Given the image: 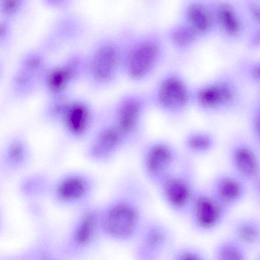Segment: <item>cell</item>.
I'll return each mask as SVG.
<instances>
[{"mask_svg": "<svg viewBox=\"0 0 260 260\" xmlns=\"http://www.w3.org/2000/svg\"><path fill=\"white\" fill-rule=\"evenodd\" d=\"M149 106L148 94L137 91L123 93L114 103L108 119L121 134L128 146L142 138Z\"/></svg>", "mask_w": 260, "mask_h": 260, "instance_id": "cell-6", "label": "cell"}, {"mask_svg": "<svg viewBox=\"0 0 260 260\" xmlns=\"http://www.w3.org/2000/svg\"><path fill=\"white\" fill-rule=\"evenodd\" d=\"M247 110L249 139L260 148V93L258 92L250 103Z\"/></svg>", "mask_w": 260, "mask_h": 260, "instance_id": "cell-23", "label": "cell"}, {"mask_svg": "<svg viewBox=\"0 0 260 260\" xmlns=\"http://www.w3.org/2000/svg\"><path fill=\"white\" fill-rule=\"evenodd\" d=\"M164 59L159 43L152 40L140 41L122 54V74L133 83L144 82L155 74Z\"/></svg>", "mask_w": 260, "mask_h": 260, "instance_id": "cell-10", "label": "cell"}, {"mask_svg": "<svg viewBox=\"0 0 260 260\" xmlns=\"http://www.w3.org/2000/svg\"><path fill=\"white\" fill-rule=\"evenodd\" d=\"M235 74L253 87L260 89V61L253 58H244L235 65Z\"/></svg>", "mask_w": 260, "mask_h": 260, "instance_id": "cell-21", "label": "cell"}, {"mask_svg": "<svg viewBox=\"0 0 260 260\" xmlns=\"http://www.w3.org/2000/svg\"><path fill=\"white\" fill-rule=\"evenodd\" d=\"M250 251L231 236L217 242L212 250L214 260H248Z\"/></svg>", "mask_w": 260, "mask_h": 260, "instance_id": "cell-20", "label": "cell"}, {"mask_svg": "<svg viewBox=\"0 0 260 260\" xmlns=\"http://www.w3.org/2000/svg\"><path fill=\"white\" fill-rule=\"evenodd\" d=\"M28 154V149L25 143L19 139H15L9 144L5 149L4 161L8 167L16 169L24 165Z\"/></svg>", "mask_w": 260, "mask_h": 260, "instance_id": "cell-22", "label": "cell"}, {"mask_svg": "<svg viewBox=\"0 0 260 260\" xmlns=\"http://www.w3.org/2000/svg\"><path fill=\"white\" fill-rule=\"evenodd\" d=\"M98 187L91 174L71 170L60 174L50 183L49 192L53 202L66 210L77 211L91 203Z\"/></svg>", "mask_w": 260, "mask_h": 260, "instance_id": "cell-7", "label": "cell"}, {"mask_svg": "<svg viewBox=\"0 0 260 260\" xmlns=\"http://www.w3.org/2000/svg\"><path fill=\"white\" fill-rule=\"evenodd\" d=\"M85 58L72 55L60 62L48 66L42 85L50 98L69 94L70 89L84 77Z\"/></svg>", "mask_w": 260, "mask_h": 260, "instance_id": "cell-16", "label": "cell"}, {"mask_svg": "<svg viewBox=\"0 0 260 260\" xmlns=\"http://www.w3.org/2000/svg\"><path fill=\"white\" fill-rule=\"evenodd\" d=\"M95 111L85 100L69 96L55 121L71 140L80 141L88 136L95 124Z\"/></svg>", "mask_w": 260, "mask_h": 260, "instance_id": "cell-14", "label": "cell"}, {"mask_svg": "<svg viewBox=\"0 0 260 260\" xmlns=\"http://www.w3.org/2000/svg\"><path fill=\"white\" fill-rule=\"evenodd\" d=\"M175 235L160 220L147 218L134 241V255L138 260L160 259L174 246Z\"/></svg>", "mask_w": 260, "mask_h": 260, "instance_id": "cell-13", "label": "cell"}, {"mask_svg": "<svg viewBox=\"0 0 260 260\" xmlns=\"http://www.w3.org/2000/svg\"><path fill=\"white\" fill-rule=\"evenodd\" d=\"M28 0H0V18L12 21L23 11Z\"/></svg>", "mask_w": 260, "mask_h": 260, "instance_id": "cell-28", "label": "cell"}, {"mask_svg": "<svg viewBox=\"0 0 260 260\" xmlns=\"http://www.w3.org/2000/svg\"><path fill=\"white\" fill-rule=\"evenodd\" d=\"M260 148L250 139L233 138L229 142L226 155L230 170L248 185L249 193L255 202H260Z\"/></svg>", "mask_w": 260, "mask_h": 260, "instance_id": "cell-8", "label": "cell"}, {"mask_svg": "<svg viewBox=\"0 0 260 260\" xmlns=\"http://www.w3.org/2000/svg\"><path fill=\"white\" fill-rule=\"evenodd\" d=\"M230 236L250 252L260 246V221L254 216H243L234 219L230 225Z\"/></svg>", "mask_w": 260, "mask_h": 260, "instance_id": "cell-18", "label": "cell"}, {"mask_svg": "<svg viewBox=\"0 0 260 260\" xmlns=\"http://www.w3.org/2000/svg\"><path fill=\"white\" fill-rule=\"evenodd\" d=\"M208 188L231 211L242 203L249 193L248 184L231 170L216 174Z\"/></svg>", "mask_w": 260, "mask_h": 260, "instance_id": "cell-17", "label": "cell"}, {"mask_svg": "<svg viewBox=\"0 0 260 260\" xmlns=\"http://www.w3.org/2000/svg\"><path fill=\"white\" fill-rule=\"evenodd\" d=\"M60 244V253L66 258H77L93 252L102 235L101 204L92 202L77 210Z\"/></svg>", "mask_w": 260, "mask_h": 260, "instance_id": "cell-3", "label": "cell"}, {"mask_svg": "<svg viewBox=\"0 0 260 260\" xmlns=\"http://www.w3.org/2000/svg\"><path fill=\"white\" fill-rule=\"evenodd\" d=\"M217 139L212 132L202 129L187 131L183 136L182 147L187 155L200 157L209 154L216 148Z\"/></svg>", "mask_w": 260, "mask_h": 260, "instance_id": "cell-19", "label": "cell"}, {"mask_svg": "<svg viewBox=\"0 0 260 260\" xmlns=\"http://www.w3.org/2000/svg\"><path fill=\"white\" fill-rule=\"evenodd\" d=\"M192 87L181 72L169 70L148 94L150 105L170 119H182L192 108Z\"/></svg>", "mask_w": 260, "mask_h": 260, "instance_id": "cell-4", "label": "cell"}, {"mask_svg": "<svg viewBox=\"0 0 260 260\" xmlns=\"http://www.w3.org/2000/svg\"><path fill=\"white\" fill-rule=\"evenodd\" d=\"M122 179L101 204L100 217L103 238L126 244L134 242L147 218L145 204L149 194L136 176Z\"/></svg>", "mask_w": 260, "mask_h": 260, "instance_id": "cell-1", "label": "cell"}, {"mask_svg": "<svg viewBox=\"0 0 260 260\" xmlns=\"http://www.w3.org/2000/svg\"><path fill=\"white\" fill-rule=\"evenodd\" d=\"M11 21L0 18V47L5 46L12 35Z\"/></svg>", "mask_w": 260, "mask_h": 260, "instance_id": "cell-29", "label": "cell"}, {"mask_svg": "<svg viewBox=\"0 0 260 260\" xmlns=\"http://www.w3.org/2000/svg\"><path fill=\"white\" fill-rule=\"evenodd\" d=\"M219 22L230 36H237L241 30V24L234 9L229 5H221L218 10Z\"/></svg>", "mask_w": 260, "mask_h": 260, "instance_id": "cell-26", "label": "cell"}, {"mask_svg": "<svg viewBox=\"0 0 260 260\" xmlns=\"http://www.w3.org/2000/svg\"><path fill=\"white\" fill-rule=\"evenodd\" d=\"M170 38L174 47L181 52L187 51L195 42V35H193L192 30L185 27L174 29Z\"/></svg>", "mask_w": 260, "mask_h": 260, "instance_id": "cell-27", "label": "cell"}, {"mask_svg": "<svg viewBox=\"0 0 260 260\" xmlns=\"http://www.w3.org/2000/svg\"><path fill=\"white\" fill-rule=\"evenodd\" d=\"M122 53L116 46L102 44L85 58L84 78L95 88L108 87L122 74Z\"/></svg>", "mask_w": 260, "mask_h": 260, "instance_id": "cell-12", "label": "cell"}, {"mask_svg": "<svg viewBox=\"0 0 260 260\" xmlns=\"http://www.w3.org/2000/svg\"><path fill=\"white\" fill-rule=\"evenodd\" d=\"M243 104L242 87L235 73H219L192 87V107L207 116L236 113Z\"/></svg>", "mask_w": 260, "mask_h": 260, "instance_id": "cell-2", "label": "cell"}, {"mask_svg": "<svg viewBox=\"0 0 260 260\" xmlns=\"http://www.w3.org/2000/svg\"><path fill=\"white\" fill-rule=\"evenodd\" d=\"M198 186L194 162L187 155L183 156L178 166L155 187L163 203L173 214L186 218Z\"/></svg>", "mask_w": 260, "mask_h": 260, "instance_id": "cell-5", "label": "cell"}, {"mask_svg": "<svg viewBox=\"0 0 260 260\" xmlns=\"http://www.w3.org/2000/svg\"><path fill=\"white\" fill-rule=\"evenodd\" d=\"M187 17L191 28L197 32H206L210 27V16L206 9L200 5H191L187 10Z\"/></svg>", "mask_w": 260, "mask_h": 260, "instance_id": "cell-24", "label": "cell"}, {"mask_svg": "<svg viewBox=\"0 0 260 260\" xmlns=\"http://www.w3.org/2000/svg\"><path fill=\"white\" fill-rule=\"evenodd\" d=\"M183 156L170 141L163 138L150 140L142 146L140 153L142 173L155 187L180 163Z\"/></svg>", "mask_w": 260, "mask_h": 260, "instance_id": "cell-9", "label": "cell"}, {"mask_svg": "<svg viewBox=\"0 0 260 260\" xmlns=\"http://www.w3.org/2000/svg\"><path fill=\"white\" fill-rule=\"evenodd\" d=\"M128 147L114 124L108 119L91 135L84 154L90 161L99 165L111 161L123 149Z\"/></svg>", "mask_w": 260, "mask_h": 260, "instance_id": "cell-15", "label": "cell"}, {"mask_svg": "<svg viewBox=\"0 0 260 260\" xmlns=\"http://www.w3.org/2000/svg\"><path fill=\"white\" fill-rule=\"evenodd\" d=\"M170 260H209V255L202 248L193 245L173 246L168 253Z\"/></svg>", "mask_w": 260, "mask_h": 260, "instance_id": "cell-25", "label": "cell"}, {"mask_svg": "<svg viewBox=\"0 0 260 260\" xmlns=\"http://www.w3.org/2000/svg\"><path fill=\"white\" fill-rule=\"evenodd\" d=\"M0 73H1V67H0Z\"/></svg>", "mask_w": 260, "mask_h": 260, "instance_id": "cell-30", "label": "cell"}, {"mask_svg": "<svg viewBox=\"0 0 260 260\" xmlns=\"http://www.w3.org/2000/svg\"><path fill=\"white\" fill-rule=\"evenodd\" d=\"M230 212L208 188L198 186L186 218L191 229L196 233L209 235L222 226Z\"/></svg>", "mask_w": 260, "mask_h": 260, "instance_id": "cell-11", "label": "cell"}]
</instances>
